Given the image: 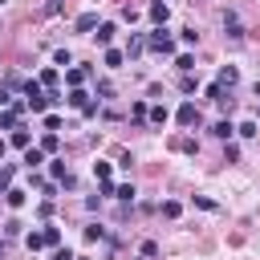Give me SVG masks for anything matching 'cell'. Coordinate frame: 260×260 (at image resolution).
I'll list each match as a JSON object with an SVG mask.
<instances>
[{"label":"cell","instance_id":"8992f818","mask_svg":"<svg viewBox=\"0 0 260 260\" xmlns=\"http://www.w3.org/2000/svg\"><path fill=\"white\" fill-rule=\"evenodd\" d=\"M146 12H150V20H154V28L171 20V8H167V0H150V8H146Z\"/></svg>","mask_w":260,"mask_h":260},{"label":"cell","instance_id":"277c9868","mask_svg":"<svg viewBox=\"0 0 260 260\" xmlns=\"http://www.w3.org/2000/svg\"><path fill=\"white\" fill-rule=\"evenodd\" d=\"M20 110H24V102H8V110H0V130H16V118H20Z\"/></svg>","mask_w":260,"mask_h":260},{"label":"cell","instance_id":"9a60e30c","mask_svg":"<svg viewBox=\"0 0 260 260\" xmlns=\"http://www.w3.org/2000/svg\"><path fill=\"white\" fill-rule=\"evenodd\" d=\"M236 134H240V138H256V134H260V126H256V118H248V122H240V126H236Z\"/></svg>","mask_w":260,"mask_h":260},{"label":"cell","instance_id":"836d02e7","mask_svg":"<svg viewBox=\"0 0 260 260\" xmlns=\"http://www.w3.org/2000/svg\"><path fill=\"white\" fill-rule=\"evenodd\" d=\"M102 236H106V232H102L98 223H89V228H85V240H89V244H93V240H102Z\"/></svg>","mask_w":260,"mask_h":260},{"label":"cell","instance_id":"484cf974","mask_svg":"<svg viewBox=\"0 0 260 260\" xmlns=\"http://www.w3.org/2000/svg\"><path fill=\"white\" fill-rule=\"evenodd\" d=\"M8 142H12V146H20V150H24V146H28V130H12V138H8Z\"/></svg>","mask_w":260,"mask_h":260},{"label":"cell","instance_id":"4fadbf2b","mask_svg":"<svg viewBox=\"0 0 260 260\" xmlns=\"http://www.w3.org/2000/svg\"><path fill=\"white\" fill-rule=\"evenodd\" d=\"M65 102H69V106H73V110H81V106H85V102H89V93H85V89H81V85H77V89H69V98H65Z\"/></svg>","mask_w":260,"mask_h":260},{"label":"cell","instance_id":"d4e9b609","mask_svg":"<svg viewBox=\"0 0 260 260\" xmlns=\"http://www.w3.org/2000/svg\"><path fill=\"white\" fill-rule=\"evenodd\" d=\"M65 8V0H45V8H41V16H57Z\"/></svg>","mask_w":260,"mask_h":260},{"label":"cell","instance_id":"e0dca14e","mask_svg":"<svg viewBox=\"0 0 260 260\" xmlns=\"http://www.w3.org/2000/svg\"><path fill=\"white\" fill-rule=\"evenodd\" d=\"M24 248H28V252H41V248H45V232H28V236H24Z\"/></svg>","mask_w":260,"mask_h":260},{"label":"cell","instance_id":"6da1fadb","mask_svg":"<svg viewBox=\"0 0 260 260\" xmlns=\"http://www.w3.org/2000/svg\"><path fill=\"white\" fill-rule=\"evenodd\" d=\"M24 93H28V110H32V114H45L53 102H61L57 93H41V81H28V85H24Z\"/></svg>","mask_w":260,"mask_h":260},{"label":"cell","instance_id":"2e32d148","mask_svg":"<svg viewBox=\"0 0 260 260\" xmlns=\"http://www.w3.org/2000/svg\"><path fill=\"white\" fill-rule=\"evenodd\" d=\"M57 146H61V138H57V130H49V134L41 138V150H45V154H57Z\"/></svg>","mask_w":260,"mask_h":260},{"label":"cell","instance_id":"5bb4252c","mask_svg":"<svg viewBox=\"0 0 260 260\" xmlns=\"http://www.w3.org/2000/svg\"><path fill=\"white\" fill-rule=\"evenodd\" d=\"M211 134H215V138H223V142H228V138H232V134H236V126H232V122H228V118H223V122H215V126H211Z\"/></svg>","mask_w":260,"mask_h":260},{"label":"cell","instance_id":"5b68a950","mask_svg":"<svg viewBox=\"0 0 260 260\" xmlns=\"http://www.w3.org/2000/svg\"><path fill=\"white\" fill-rule=\"evenodd\" d=\"M223 37L228 41H244V24H240L236 12H223Z\"/></svg>","mask_w":260,"mask_h":260},{"label":"cell","instance_id":"b9f144b4","mask_svg":"<svg viewBox=\"0 0 260 260\" xmlns=\"http://www.w3.org/2000/svg\"><path fill=\"white\" fill-rule=\"evenodd\" d=\"M0 4H8V0H0Z\"/></svg>","mask_w":260,"mask_h":260},{"label":"cell","instance_id":"4316f807","mask_svg":"<svg viewBox=\"0 0 260 260\" xmlns=\"http://www.w3.org/2000/svg\"><path fill=\"white\" fill-rule=\"evenodd\" d=\"M114 195H118L122 203H130V199H134V187H130V183H122V187H114Z\"/></svg>","mask_w":260,"mask_h":260},{"label":"cell","instance_id":"52a82bcc","mask_svg":"<svg viewBox=\"0 0 260 260\" xmlns=\"http://www.w3.org/2000/svg\"><path fill=\"white\" fill-rule=\"evenodd\" d=\"M85 77H89V65H69L65 69V81L77 89V85H85Z\"/></svg>","mask_w":260,"mask_h":260},{"label":"cell","instance_id":"7402d4cb","mask_svg":"<svg viewBox=\"0 0 260 260\" xmlns=\"http://www.w3.org/2000/svg\"><path fill=\"white\" fill-rule=\"evenodd\" d=\"M158 211H162L167 219H179V211H183V207H179L175 199H167V203H158Z\"/></svg>","mask_w":260,"mask_h":260},{"label":"cell","instance_id":"ac0fdd59","mask_svg":"<svg viewBox=\"0 0 260 260\" xmlns=\"http://www.w3.org/2000/svg\"><path fill=\"white\" fill-rule=\"evenodd\" d=\"M114 32H118V28H114L110 20H106V24H98V45H110V41H114Z\"/></svg>","mask_w":260,"mask_h":260},{"label":"cell","instance_id":"9c48e42d","mask_svg":"<svg viewBox=\"0 0 260 260\" xmlns=\"http://www.w3.org/2000/svg\"><path fill=\"white\" fill-rule=\"evenodd\" d=\"M20 162L32 171V167H41V162H45V150H41V146H24V158H20Z\"/></svg>","mask_w":260,"mask_h":260},{"label":"cell","instance_id":"8d00e7d4","mask_svg":"<svg viewBox=\"0 0 260 260\" xmlns=\"http://www.w3.org/2000/svg\"><path fill=\"white\" fill-rule=\"evenodd\" d=\"M53 260H73V252H69V248H61V244H57V248H53Z\"/></svg>","mask_w":260,"mask_h":260},{"label":"cell","instance_id":"60d3db41","mask_svg":"<svg viewBox=\"0 0 260 260\" xmlns=\"http://www.w3.org/2000/svg\"><path fill=\"white\" fill-rule=\"evenodd\" d=\"M0 256H4V244H0Z\"/></svg>","mask_w":260,"mask_h":260},{"label":"cell","instance_id":"d6986e66","mask_svg":"<svg viewBox=\"0 0 260 260\" xmlns=\"http://www.w3.org/2000/svg\"><path fill=\"white\" fill-rule=\"evenodd\" d=\"M175 69H179V73H191V69H195V57H191V53H179V57H175Z\"/></svg>","mask_w":260,"mask_h":260},{"label":"cell","instance_id":"7c38bea8","mask_svg":"<svg viewBox=\"0 0 260 260\" xmlns=\"http://www.w3.org/2000/svg\"><path fill=\"white\" fill-rule=\"evenodd\" d=\"M146 49V37H138V32H130V41H126V57H138Z\"/></svg>","mask_w":260,"mask_h":260},{"label":"cell","instance_id":"3957f363","mask_svg":"<svg viewBox=\"0 0 260 260\" xmlns=\"http://www.w3.org/2000/svg\"><path fill=\"white\" fill-rule=\"evenodd\" d=\"M175 118H179V126H183V130H191V126H199V122H203V114H199V106H195V102H183Z\"/></svg>","mask_w":260,"mask_h":260},{"label":"cell","instance_id":"d590c367","mask_svg":"<svg viewBox=\"0 0 260 260\" xmlns=\"http://www.w3.org/2000/svg\"><path fill=\"white\" fill-rule=\"evenodd\" d=\"M4 236H20V219H8L4 223Z\"/></svg>","mask_w":260,"mask_h":260},{"label":"cell","instance_id":"ba28073f","mask_svg":"<svg viewBox=\"0 0 260 260\" xmlns=\"http://www.w3.org/2000/svg\"><path fill=\"white\" fill-rule=\"evenodd\" d=\"M215 81H219V85H223V89H232V85H236V81H240V69H236V65H223V69H219V77H215Z\"/></svg>","mask_w":260,"mask_h":260},{"label":"cell","instance_id":"f546056e","mask_svg":"<svg viewBox=\"0 0 260 260\" xmlns=\"http://www.w3.org/2000/svg\"><path fill=\"white\" fill-rule=\"evenodd\" d=\"M93 175H98V183H106L110 179V162H93Z\"/></svg>","mask_w":260,"mask_h":260},{"label":"cell","instance_id":"e575fe53","mask_svg":"<svg viewBox=\"0 0 260 260\" xmlns=\"http://www.w3.org/2000/svg\"><path fill=\"white\" fill-rule=\"evenodd\" d=\"M45 130H61V118L57 114H45Z\"/></svg>","mask_w":260,"mask_h":260},{"label":"cell","instance_id":"ab89813d","mask_svg":"<svg viewBox=\"0 0 260 260\" xmlns=\"http://www.w3.org/2000/svg\"><path fill=\"white\" fill-rule=\"evenodd\" d=\"M73 260H89V256H73Z\"/></svg>","mask_w":260,"mask_h":260},{"label":"cell","instance_id":"603a6c76","mask_svg":"<svg viewBox=\"0 0 260 260\" xmlns=\"http://www.w3.org/2000/svg\"><path fill=\"white\" fill-rule=\"evenodd\" d=\"M41 232H45V244H49V248H57V244H61V228H53V223H49V228H41Z\"/></svg>","mask_w":260,"mask_h":260},{"label":"cell","instance_id":"7a4b0ae2","mask_svg":"<svg viewBox=\"0 0 260 260\" xmlns=\"http://www.w3.org/2000/svg\"><path fill=\"white\" fill-rule=\"evenodd\" d=\"M146 49H154V53H162V57H167V53H175V41H171V37H167V28L158 24V28L146 37Z\"/></svg>","mask_w":260,"mask_h":260},{"label":"cell","instance_id":"74e56055","mask_svg":"<svg viewBox=\"0 0 260 260\" xmlns=\"http://www.w3.org/2000/svg\"><path fill=\"white\" fill-rule=\"evenodd\" d=\"M4 150H8V142H4V138H0V158H4Z\"/></svg>","mask_w":260,"mask_h":260},{"label":"cell","instance_id":"d6a6232c","mask_svg":"<svg viewBox=\"0 0 260 260\" xmlns=\"http://www.w3.org/2000/svg\"><path fill=\"white\" fill-rule=\"evenodd\" d=\"M236 158H240V146H236V142H228V150H223V162H236Z\"/></svg>","mask_w":260,"mask_h":260},{"label":"cell","instance_id":"cb8c5ba5","mask_svg":"<svg viewBox=\"0 0 260 260\" xmlns=\"http://www.w3.org/2000/svg\"><path fill=\"white\" fill-rule=\"evenodd\" d=\"M146 118H150L154 126H162V122H167V106H154V110H146Z\"/></svg>","mask_w":260,"mask_h":260},{"label":"cell","instance_id":"8fae6325","mask_svg":"<svg viewBox=\"0 0 260 260\" xmlns=\"http://www.w3.org/2000/svg\"><path fill=\"white\" fill-rule=\"evenodd\" d=\"M73 28H77V32H89V28H98V12H81Z\"/></svg>","mask_w":260,"mask_h":260},{"label":"cell","instance_id":"ffe728a7","mask_svg":"<svg viewBox=\"0 0 260 260\" xmlns=\"http://www.w3.org/2000/svg\"><path fill=\"white\" fill-rule=\"evenodd\" d=\"M102 61H106L110 69H118V65L126 61V53H118V49H106V57H102Z\"/></svg>","mask_w":260,"mask_h":260},{"label":"cell","instance_id":"4dcf8cb0","mask_svg":"<svg viewBox=\"0 0 260 260\" xmlns=\"http://www.w3.org/2000/svg\"><path fill=\"white\" fill-rule=\"evenodd\" d=\"M53 61H57V65H73V57H69V49H57V53H53Z\"/></svg>","mask_w":260,"mask_h":260},{"label":"cell","instance_id":"1f68e13d","mask_svg":"<svg viewBox=\"0 0 260 260\" xmlns=\"http://www.w3.org/2000/svg\"><path fill=\"white\" fill-rule=\"evenodd\" d=\"M81 118H98V102H93V98L81 106Z\"/></svg>","mask_w":260,"mask_h":260},{"label":"cell","instance_id":"f1b7e54d","mask_svg":"<svg viewBox=\"0 0 260 260\" xmlns=\"http://www.w3.org/2000/svg\"><path fill=\"white\" fill-rule=\"evenodd\" d=\"M130 118H134V122H146V106L134 102V106H130Z\"/></svg>","mask_w":260,"mask_h":260},{"label":"cell","instance_id":"f35d334b","mask_svg":"<svg viewBox=\"0 0 260 260\" xmlns=\"http://www.w3.org/2000/svg\"><path fill=\"white\" fill-rule=\"evenodd\" d=\"M252 93H256V98H260V81H256V85H252Z\"/></svg>","mask_w":260,"mask_h":260},{"label":"cell","instance_id":"83f0119b","mask_svg":"<svg viewBox=\"0 0 260 260\" xmlns=\"http://www.w3.org/2000/svg\"><path fill=\"white\" fill-rule=\"evenodd\" d=\"M12 187V167H0V195Z\"/></svg>","mask_w":260,"mask_h":260},{"label":"cell","instance_id":"44dd1931","mask_svg":"<svg viewBox=\"0 0 260 260\" xmlns=\"http://www.w3.org/2000/svg\"><path fill=\"white\" fill-rule=\"evenodd\" d=\"M37 81H41V89H53V85H57V69H41Z\"/></svg>","mask_w":260,"mask_h":260},{"label":"cell","instance_id":"30bf717a","mask_svg":"<svg viewBox=\"0 0 260 260\" xmlns=\"http://www.w3.org/2000/svg\"><path fill=\"white\" fill-rule=\"evenodd\" d=\"M24 199H28V191H20V187H8L4 191V203L8 207H24Z\"/></svg>","mask_w":260,"mask_h":260}]
</instances>
